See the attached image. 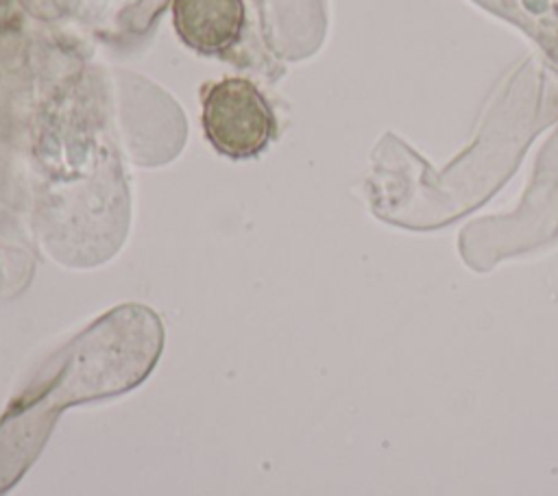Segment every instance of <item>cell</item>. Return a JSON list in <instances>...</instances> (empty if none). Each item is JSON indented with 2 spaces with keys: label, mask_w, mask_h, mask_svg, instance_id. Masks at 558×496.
I'll use <instances>...</instances> for the list:
<instances>
[{
  "label": "cell",
  "mask_w": 558,
  "mask_h": 496,
  "mask_svg": "<svg viewBox=\"0 0 558 496\" xmlns=\"http://www.w3.org/2000/svg\"><path fill=\"white\" fill-rule=\"evenodd\" d=\"M203 131L220 154L248 159L272 139L275 113L251 80L222 78L203 91Z\"/></svg>",
  "instance_id": "cell-2"
},
{
  "label": "cell",
  "mask_w": 558,
  "mask_h": 496,
  "mask_svg": "<svg viewBox=\"0 0 558 496\" xmlns=\"http://www.w3.org/2000/svg\"><path fill=\"white\" fill-rule=\"evenodd\" d=\"M530 35L558 63V0H473Z\"/></svg>",
  "instance_id": "cell-4"
},
{
  "label": "cell",
  "mask_w": 558,
  "mask_h": 496,
  "mask_svg": "<svg viewBox=\"0 0 558 496\" xmlns=\"http://www.w3.org/2000/svg\"><path fill=\"white\" fill-rule=\"evenodd\" d=\"M558 237V152L538 159L534 181L521 207L501 218L469 224L460 235V252L475 270H488L499 259L545 246Z\"/></svg>",
  "instance_id": "cell-1"
},
{
  "label": "cell",
  "mask_w": 558,
  "mask_h": 496,
  "mask_svg": "<svg viewBox=\"0 0 558 496\" xmlns=\"http://www.w3.org/2000/svg\"><path fill=\"white\" fill-rule=\"evenodd\" d=\"M172 20L179 39L203 54L229 50L242 33V0H174Z\"/></svg>",
  "instance_id": "cell-3"
}]
</instances>
